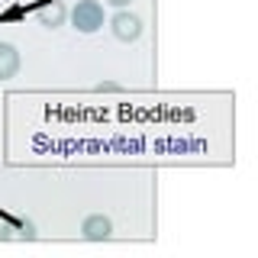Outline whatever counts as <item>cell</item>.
Here are the masks:
<instances>
[{"mask_svg":"<svg viewBox=\"0 0 258 258\" xmlns=\"http://www.w3.org/2000/svg\"><path fill=\"white\" fill-rule=\"evenodd\" d=\"M71 26L78 32H84V36H91L103 26V7L97 4V0H78L75 10H71Z\"/></svg>","mask_w":258,"mask_h":258,"instance_id":"obj_1","label":"cell"},{"mask_svg":"<svg viewBox=\"0 0 258 258\" xmlns=\"http://www.w3.org/2000/svg\"><path fill=\"white\" fill-rule=\"evenodd\" d=\"M110 26H113V36H116L119 42H136V39L142 36V20L129 10H119L110 20Z\"/></svg>","mask_w":258,"mask_h":258,"instance_id":"obj_2","label":"cell"},{"mask_svg":"<svg viewBox=\"0 0 258 258\" xmlns=\"http://www.w3.org/2000/svg\"><path fill=\"white\" fill-rule=\"evenodd\" d=\"M81 236L87 242H103V239L113 236V223L103 213H94V216H87V220L81 223Z\"/></svg>","mask_w":258,"mask_h":258,"instance_id":"obj_3","label":"cell"},{"mask_svg":"<svg viewBox=\"0 0 258 258\" xmlns=\"http://www.w3.org/2000/svg\"><path fill=\"white\" fill-rule=\"evenodd\" d=\"M36 16H39V23H42L45 29H58L61 23L68 20V10H64L61 0H45V4H39Z\"/></svg>","mask_w":258,"mask_h":258,"instance_id":"obj_4","label":"cell"},{"mask_svg":"<svg viewBox=\"0 0 258 258\" xmlns=\"http://www.w3.org/2000/svg\"><path fill=\"white\" fill-rule=\"evenodd\" d=\"M20 71V52L10 42H0V81H10Z\"/></svg>","mask_w":258,"mask_h":258,"instance_id":"obj_5","label":"cell"},{"mask_svg":"<svg viewBox=\"0 0 258 258\" xmlns=\"http://www.w3.org/2000/svg\"><path fill=\"white\" fill-rule=\"evenodd\" d=\"M107 4H110V7H116V10H126L129 0H107Z\"/></svg>","mask_w":258,"mask_h":258,"instance_id":"obj_6","label":"cell"}]
</instances>
